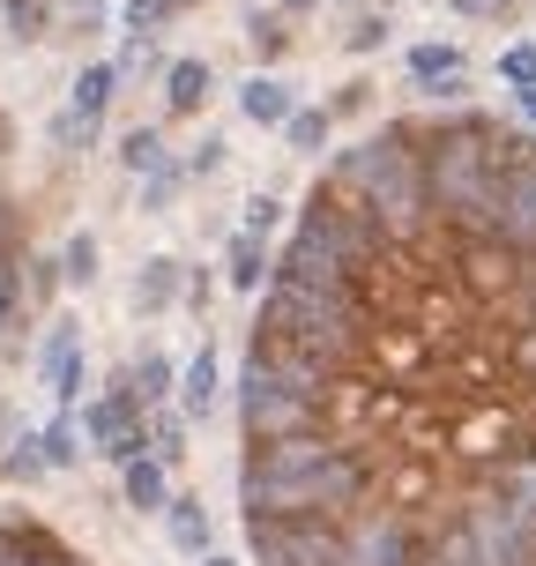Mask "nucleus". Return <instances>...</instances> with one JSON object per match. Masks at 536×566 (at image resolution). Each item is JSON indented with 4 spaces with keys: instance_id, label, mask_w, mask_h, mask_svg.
I'll return each mask as SVG.
<instances>
[{
    "instance_id": "nucleus-1",
    "label": "nucleus",
    "mask_w": 536,
    "mask_h": 566,
    "mask_svg": "<svg viewBox=\"0 0 536 566\" xmlns=\"http://www.w3.org/2000/svg\"><path fill=\"white\" fill-rule=\"evenodd\" d=\"M239 507L336 566H536V127L396 119L320 171L239 380Z\"/></svg>"
},
{
    "instance_id": "nucleus-2",
    "label": "nucleus",
    "mask_w": 536,
    "mask_h": 566,
    "mask_svg": "<svg viewBox=\"0 0 536 566\" xmlns=\"http://www.w3.org/2000/svg\"><path fill=\"white\" fill-rule=\"evenodd\" d=\"M119 90V67L113 60H97V67H83L75 75V90H67V142H90L97 135V119H105V105H113Z\"/></svg>"
},
{
    "instance_id": "nucleus-3",
    "label": "nucleus",
    "mask_w": 536,
    "mask_h": 566,
    "mask_svg": "<svg viewBox=\"0 0 536 566\" xmlns=\"http://www.w3.org/2000/svg\"><path fill=\"white\" fill-rule=\"evenodd\" d=\"M45 388L60 396V410L83 388V328H75V321H60L53 336H45Z\"/></svg>"
},
{
    "instance_id": "nucleus-4",
    "label": "nucleus",
    "mask_w": 536,
    "mask_h": 566,
    "mask_svg": "<svg viewBox=\"0 0 536 566\" xmlns=\"http://www.w3.org/2000/svg\"><path fill=\"white\" fill-rule=\"evenodd\" d=\"M127 478H119V492H127V507L135 514H157L171 500V484H165V462L157 454H135V462H119Z\"/></svg>"
},
{
    "instance_id": "nucleus-5",
    "label": "nucleus",
    "mask_w": 536,
    "mask_h": 566,
    "mask_svg": "<svg viewBox=\"0 0 536 566\" xmlns=\"http://www.w3.org/2000/svg\"><path fill=\"white\" fill-rule=\"evenodd\" d=\"M165 530H171V544H179V552H209V507H201L195 492H171L165 500Z\"/></svg>"
},
{
    "instance_id": "nucleus-6",
    "label": "nucleus",
    "mask_w": 536,
    "mask_h": 566,
    "mask_svg": "<svg viewBox=\"0 0 536 566\" xmlns=\"http://www.w3.org/2000/svg\"><path fill=\"white\" fill-rule=\"evenodd\" d=\"M209 402H217V350H209V343H201L195 358H187V366H179V410H187V418H201V410H209Z\"/></svg>"
},
{
    "instance_id": "nucleus-7",
    "label": "nucleus",
    "mask_w": 536,
    "mask_h": 566,
    "mask_svg": "<svg viewBox=\"0 0 536 566\" xmlns=\"http://www.w3.org/2000/svg\"><path fill=\"white\" fill-rule=\"evenodd\" d=\"M165 105L171 113H201L209 105V67L201 60H171L165 67Z\"/></svg>"
},
{
    "instance_id": "nucleus-8",
    "label": "nucleus",
    "mask_w": 536,
    "mask_h": 566,
    "mask_svg": "<svg viewBox=\"0 0 536 566\" xmlns=\"http://www.w3.org/2000/svg\"><path fill=\"white\" fill-rule=\"evenodd\" d=\"M410 75H418L424 90H448L454 75H462V45H440V38L410 45Z\"/></svg>"
},
{
    "instance_id": "nucleus-9",
    "label": "nucleus",
    "mask_w": 536,
    "mask_h": 566,
    "mask_svg": "<svg viewBox=\"0 0 536 566\" xmlns=\"http://www.w3.org/2000/svg\"><path fill=\"white\" fill-rule=\"evenodd\" d=\"M135 418H141V402L127 396V388H113V396H97V402L83 410V432L97 440V448H105V440H113L119 424H135Z\"/></svg>"
},
{
    "instance_id": "nucleus-10",
    "label": "nucleus",
    "mask_w": 536,
    "mask_h": 566,
    "mask_svg": "<svg viewBox=\"0 0 536 566\" xmlns=\"http://www.w3.org/2000/svg\"><path fill=\"white\" fill-rule=\"evenodd\" d=\"M261 276H269V247H261V231H239L231 239V283L239 291H261Z\"/></svg>"
},
{
    "instance_id": "nucleus-11",
    "label": "nucleus",
    "mask_w": 536,
    "mask_h": 566,
    "mask_svg": "<svg viewBox=\"0 0 536 566\" xmlns=\"http://www.w3.org/2000/svg\"><path fill=\"white\" fill-rule=\"evenodd\" d=\"M45 15H53L45 0H0V23H8V38H15V45H38V38L53 30Z\"/></svg>"
},
{
    "instance_id": "nucleus-12",
    "label": "nucleus",
    "mask_w": 536,
    "mask_h": 566,
    "mask_svg": "<svg viewBox=\"0 0 536 566\" xmlns=\"http://www.w3.org/2000/svg\"><path fill=\"white\" fill-rule=\"evenodd\" d=\"M171 291H179V269H171V261H149V269L135 276V306L141 313H165Z\"/></svg>"
},
{
    "instance_id": "nucleus-13",
    "label": "nucleus",
    "mask_w": 536,
    "mask_h": 566,
    "mask_svg": "<svg viewBox=\"0 0 536 566\" xmlns=\"http://www.w3.org/2000/svg\"><path fill=\"white\" fill-rule=\"evenodd\" d=\"M239 105H246V119H283L291 113V90H283L276 75H254V83L239 90Z\"/></svg>"
},
{
    "instance_id": "nucleus-14",
    "label": "nucleus",
    "mask_w": 536,
    "mask_h": 566,
    "mask_svg": "<svg viewBox=\"0 0 536 566\" xmlns=\"http://www.w3.org/2000/svg\"><path fill=\"white\" fill-rule=\"evenodd\" d=\"M119 157L135 171H165V135H157V127H135V135L119 142Z\"/></svg>"
},
{
    "instance_id": "nucleus-15",
    "label": "nucleus",
    "mask_w": 536,
    "mask_h": 566,
    "mask_svg": "<svg viewBox=\"0 0 536 566\" xmlns=\"http://www.w3.org/2000/svg\"><path fill=\"white\" fill-rule=\"evenodd\" d=\"M165 380H171V358H165V350H141L135 388H127V396H135V402H157V396H165Z\"/></svg>"
},
{
    "instance_id": "nucleus-16",
    "label": "nucleus",
    "mask_w": 536,
    "mask_h": 566,
    "mask_svg": "<svg viewBox=\"0 0 536 566\" xmlns=\"http://www.w3.org/2000/svg\"><path fill=\"white\" fill-rule=\"evenodd\" d=\"M38 462H53V470H67V462H75V418H53V424H45Z\"/></svg>"
},
{
    "instance_id": "nucleus-17",
    "label": "nucleus",
    "mask_w": 536,
    "mask_h": 566,
    "mask_svg": "<svg viewBox=\"0 0 536 566\" xmlns=\"http://www.w3.org/2000/svg\"><path fill=\"white\" fill-rule=\"evenodd\" d=\"M171 8H179V0H127L119 15H127V30H135V38H149V30L171 23Z\"/></svg>"
},
{
    "instance_id": "nucleus-18",
    "label": "nucleus",
    "mask_w": 536,
    "mask_h": 566,
    "mask_svg": "<svg viewBox=\"0 0 536 566\" xmlns=\"http://www.w3.org/2000/svg\"><path fill=\"white\" fill-rule=\"evenodd\" d=\"M500 75H507V90H536V45H529V38L500 53Z\"/></svg>"
},
{
    "instance_id": "nucleus-19",
    "label": "nucleus",
    "mask_w": 536,
    "mask_h": 566,
    "mask_svg": "<svg viewBox=\"0 0 536 566\" xmlns=\"http://www.w3.org/2000/svg\"><path fill=\"white\" fill-rule=\"evenodd\" d=\"M149 454H157L165 470L187 454V432H179V418H149Z\"/></svg>"
},
{
    "instance_id": "nucleus-20",
    "label": "nucleus",
    "mask_w": 536,
    "mask_h": 566,
    "mask_svg": "<svg viewBox=\"0 0 536 566\" xmlns=\"http://www.w3.org/2000/svg\"><path fill=\"white\" fill-rule=\"evenodd\" d=\"M67 283H97V239H67Z\"/></svg>"
},
{
    "instance_id": "nucleus-21",
    "label": "nucleus",
    "mask_w": 536,
    "mask_h": 566,
    "mask_svg": "<svg viewBox=\"0 0 536 566\" xmlns=\"http://www.w3.org/2000/svg\"><path fill=\"white\" fill-rule=\"evenodd\" d=\"M105 454H113V462H135V454H149V424H119V432H113V440H105Z\"/></svg>"
},
{
    "instance_id": "nucleus-22",
    "label": "nucleus",
    "mask_w": 536,
    "mask_h": 566,
    "mask_svg": "<svg viewBox=\"0 0 536 566\" xmlns=\"http://www.w3.org/2000/svg\"><path fill=\"white\" fill-rule=\"evenodd\" d=\"M283 127H291L298 149H320V142H328V113H283Z\"/></svg>"
},
{
    "instance_id": "nucleus-23",
    "label": "nucleus",
    "mask_w": 536,
    "mask_h": 566,
    "mask_svg": "<svg viewBox=\"0 0 536 566\" xmlns=\"http://www.w3.org/2000/svg\"><path fill=\"white\" fill-rule=\"evenodd\" d=\"M269 224H276V201L254 195V201H246V231H261V239H269Z\"/></svg>"
},
{
    "instance_id": "nucleus-24",
    "label": "nucleus",
    "mask_w": 536,
    "mask_h": 566,
    "mask_svg": "<svg viewBox=\"0 0 536 566\" xmlns=\"http://www.w3.org/2000/svg\"><path fill=\"white\" fill-rule=\"evenodd\" d=\"M514 0H454V15H477V23H492V15H507Z\"/></svg>"
},
{
    "instance_id": "nucleus-25",
    "label": "nucleus",
    "mask_w": 536,
    "mask_h": 566,
    "mask_svg": "<svg viewBox=\"0 0 536 566\" xmlns=\"http://www.w3.org/2000/svg\"><path fill=\"white\" fill-rule=\"evenodd\" d=\"M8 321H15V276L0 269V336H8Z\"/></svg>"
},
{
    "instance_id": "nucleus-26",
    "label": "nucleus",
    "mask_w": 536,
    "mask_h": 566,
    "mask_svg": "<svg viewBox=\"0 0 536 566\" xmlns=\"http://www.w3.org/2000/svg\"><path fill=\"white\" fill-rule=\"evenodd\" d=\"M514 97H522V119L536 127V90H514Z\"/></svg>"
},
{
    "instance_id": "nucleus-27",
    "label": "nucleus",
    "mask_w": 536,
    "mask_h": 566,
    "mask_svg": "<svg viewBox=\"0 0 536 566\" xmlns=\"http://www.w3.org/2000/svg\"><path fill=\"white\" fill-rule=\"evenodd\" d=\"M75 8H83V23H97V8H105V0H75Z\"/></svg>"
},
{
    "instance_id": "nucleus-28",
    "label": "nucleus",
    "mask_w": 536,
    "mask_h": 566,
    "mask_svg": "<svg viewBox=\"0 0 536 566\" xmlns=\"http://www.w3.org/2000/svg\"><path fill=\"white\" fill-rule=\"evenodd\" d=\"M195 566H231V559H195Z\"/></svg>"
},
{
    "instance_id": "nucleus-29",
    "label": "nucleus",
    "mask_w": 536,
    "mask_h": 566,
    "mask_svg": "<svg viewBox=\"0 0 536 566\" xmlns=\"http://www.w3.org/2000/svg\"><path fill=\"white\" fill-rule=\"evenodd\" d=\"M283 8H313V0H283Z\"/></svg>"
}]
</instances>
